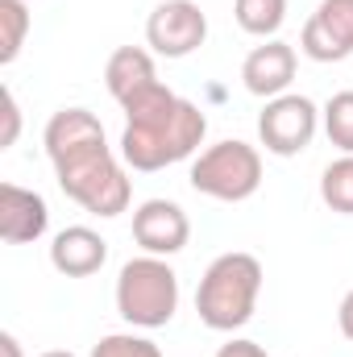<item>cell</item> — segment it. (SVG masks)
I'll return each instance as SVG.
<instances>
[{"label": "cell", "instance_id": "cell-21", "mask_svg": "<svg viewBox=\"0 0 353 357\" xmlns=\"http://www.w3.org/2000/svg\"><path fill=\"white\" fill-rule=\"evenodd\" d=\"M337 324H341V333H345V341H353V291L341 299V312H337Z\"/></svg>", "mask_w": 353, "mask_h": 357}, {"label": "cell", "instance_id": "cell-18", "mask_svg": "<svg viewBox=\"0 0 353 357\" xmlns=\"http://www.w3.org/2000/svg\"><path fill=\"white\" fill-rule=\"evenodd\" d=\"M91 357H163V349L142 333H108L91 345Z\"/></svg>", "mask_w": 353, "mask_h": 357}, {"label": "cell", "instance_id": "cell-22", "mask_svg": "<svg viewBox=\"0 0 353 357\" xmlns=\"http://www.w3.org/2000/svg\"><path fill=\"white\" fill-rule=\"evenodd\" d=\"M0 354L4 357H25L21 354V341H17L13 333H0Z\"/></svg>", "mask_w": 353, "mask_h": 357}, {"label": "cell", "instance_id": "cell-23", "mask_svg": "<svg viewBox=\"0 0 353 357\" xmlns=\"http://www.w3.org/2000/svg\"><path fill=\"white\" fill-rule=\"evenodd\" d=\"M42 357H80V354H71V349H50V354H42Z\"/></svg>", "mask_w": 353, "mask_h": 357}, {"label": "cell", "instance_id": "cell-17", "mask_svg": "<svg viewBox=\"0 0 353 357\" xmlns=\"http://www.w3.org/2000/svg\"><path fill=\"white\" fill-rule=\"evenodd\" d=\"M320 125L341 154H353V91L329 96V104L320 108Z\"/></svg>", "mask_w": 353, "mask_h": 357}, {"label": "cell", "instance_id": "cell-20", "mask_svg": "<svg viewBox=\"0 0 353 357\" xmlns=\"http://www.w3.org/2000/svg\"><path fill=\"white\" fill-rule=\"evenodd\" d=\"M216 357H266V349L258 341H246V337H233L229 345H220Z\"/></svg>", "mask_w": 353, "mask_h": 357}, {"label": "cell", "instance_id": "cell-7", "mask_svg": "<svg viewBox=\"0 0 353 357\" xmlns=\"http://www.w3.org/2000/svg\"><path fill=\"white\" fill-rule=\"evenodd\" d=\"M146 42L163 59H187L208 42V13L195 0H163L146 17Z\"/></svg>", "mask_w": 353, "mask_h": 357}, {"label": "cell", "instance_id": "cell-12", "mask_svg": "<svg viewBox=\"0 0 353 357\" xmlns=\"http://www.w3.org/2000/svg\"><path fill=\"white\" fill-rule=\"evenodd\" d=\"M104 262H108V241L88 225H71V229L54 233V241H50V266L67 278H88Z\"/></svg>", "mask_w": 353, "mask_h": 357}, {"label": "cell", "instance_id": "cell-5", "mask_svg": "<svg viewBox=\"0 0 353 357\" xmlns=\"http://www.w3.org/2000/svg\"><path fill=\"white\" fill-rule=\"evenodd\" d=\"M187 178L208 199L241 204L262 187V154H258V146H250L241 137H229V142H216V146L200 150L191 158V175Z\"/></svg>", "mask_w": 353, "mask_h": 357}, {"label": "cell", "instance_id": "cell-3", "mask_svg": "<svg viewBox=\"0 0 353 357\" xmlns=\"http://www.w3.org/2000/svg\"><path fill=\"white\" fill-rule=\"evenodd\" d=\"M262 295V262L246 250L220 254L212 258L200 287H195V312L204 320V328L212 333H237L254 320Z\"/></svg>", "mask_w": 353, "mask_h": 357}, {"label": "cell", "instance_id": "cell-4", "mask_svg": "<svg viewBox=\"0 0 353 357\" xmlns=\"http://www.w3.org/2000/svg\"><path fill=\"white\" fill-rule=\"evenodd\" d=\"M117 312L133 328H167L179 312V274L167 258L142 254L117 274Z\"/></svg>", "mask_w": 353, "mask_h": 357}, {"label": "cell", "instance_id": "cell-8", "mask_svg": "<svg viewBox=\"0 0 353 357\" xmlns=\"http://www.w3.org/2000/svg\"><path fill=\"white\" fill-rule=\"evenodd\" d=\"M299 50L312 63H345L353 54V0H320L303 21Z\"/></svg>", "mask_w": 353, "mask_h": 357}, {"label": "cell", "instance_id": "cell-2", "mask_svg": "<svg viewBox=\"0 0 353 357\" xmlns=\"http://www.w3.org/2000/svg\"><path fill=\"white\" fill-rule=\"evenodd\" d=\"M121 112H125L121 158H125V167H133L142 175L175 167L183 158H195L208 137L204 108L175 96L163 79L142 96H133L129 104H121Z\"/></svg>", "mask_w": 353, "mask_h": 357}, {"label": "cell", "instance_id": "cell-19", "mask_svg": "<svg viewBox=\"0 0 353 357\" xmlns=\"http://www.w3.org/2000/svg\"><path fill=\"white\" fill-rule=\"evenodd\" d=\"M0 100H4V129H0V150H8V146H17V133H21V104H17L13 88L0 91Z\"/></svg>", "mask_w": 353, "mask_h": 357}, {"label": "cell", "instance_id": "cell-15", "mask_svg": "<svg viewBox=\"0 0 353 357\" xmlns=\"http://www.w3.org/2000/svg\"><path fill=\"white\" fill-rule=\"evenodd\" d=\"M29 25H33V17H29L25 0H0V63L4 67L17 63V54L29 38Z\"/></svg>", "mask_w": 353, "mask_h": 357}, {"label": "cell", "instance_id": "cell-1", "mask_svg": "<svg viewBox=\"0 0 353 357\" xmlns=\"http://www.w3.org/2000/svg\"><path fill=\"white\" fill-rule=\"evenodd\" d=\"M42 146H46V158H50L54 178H59L67 199H75L84 212L104 216V220L129 212L133 187H129L125 167H121L125 158L112 154L96 112H88V108H59L46 121Z\"/></svg>", "mask_w": 353, "mask_h": 357}, {"label": "cell", "instance_id": "cell-11", "mask_svg": "<svg viewBox=\"0 0 353 357\" xmlns=\"http://www.w3.org/2000/svg\"><path fill=\"white\" fill-rule=\"evenodd\" d=\"M50 229V208L38 191L17 187V183H0V241L8 245H29L38 237H46Z\"/></svg>", "mask_w": 353, "mask_h": 357}, {"label": "cell", "instance_id": "cell-6", "mask_svg": "<svg viewBox=\"0 0 353 357\" xmlns=\"http://www.w3.org/2000/svg\"><path fill=\"white\" fill-rule=\"evenodd\" d=\"M316 129H320V108L299 91H283V96L266 100V108L258 112V142L274 158L303 154L312 146Z\"/></svg>", "mask_w": 353, "mask_h": 357}, {"label": "cell", "instance_id": "cell-14", "mask_svg": "<svg viewBox=\"0 0 353 357\" xmlns=\"http://www.w3.org/2000/svg\"><path fill=\"white\" fill-rule=\"evenodd\" d=\"M233 17L250 38L270 42L287 21V0H233Z\"/></svg>", "mask_w": 353, "mask_h": 357}, {"label": "cell", "instance_id": "cell-16", "mask_svg": "<svg viewBox=\"0 0 353 357\" xmlns=\"http://www.w3.org/2000/svg\"><path fill=\"white\" fill-rule=\"evenodd\" d=\"M320 199H324V208H333L341 216H353V154H341L337 162L324 167Z\"/></svg>", "mask_w": 353, "mask_h": 357}, {"label": "cell", "instance_id": "cell-10", "mask_svg": "<svg viewBox=\"0 0 353 357\" xmlns=\"http://www.w3.org/2000/svg\"><path fill=\"white\" fill-rule=\"evenodd\" d=\"M295 67H299L295 46H287L283 38H270V42L254 46V50L246 54V63H241V84H246L250 96H258V100H274V96H283V91L291 88Z\"/></svg>", "mask_w": 353, "mask_h": 357}, {"label": "cell", "instance_id": "cell-9", "mask_svg": "<svg viewBox=\"0 0 353 357\" xmlns=\"http://www.w3.org/2000/svg\"><path fill=\"white\" fill-rule=\"evenodd\" d=\"M133 241L142 245V254L175 258L191 241V220L175 199H146L133 212Z\"/></svg>", "mask_w": 353, "mask_h": 357}, {"label": "cell", "instance_id": "cell-13", "mask_svg": "<svg viewBox=\"0 0 353 357\" xmlns=\"http://www.w3.org/2000/svg\"><path fill=\"white\" fill-rule=\"evenodd\" d=\"M104 84L108 96L117 104H129L133 96H142L146 88L158 84V71H154V54L142 50V46H117L104 63Z\"/></svg>", "mask_w": 353, "mask_h": 357}]
</instances>
